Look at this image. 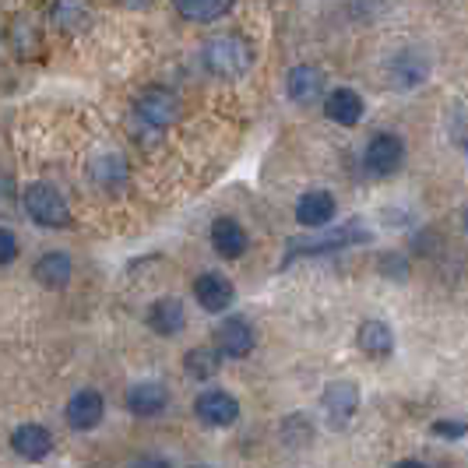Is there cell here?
<instances>
[{
	"instance_id": "8fae6325",
	"label": "cell",
	"mask_w": 468,
	"mask_h": 468,
	"mask_svg": "<svg viewBox=\"0 0 468 468\" xmlns=\"http://www.w3.org/2000/svg\"><path fill=\"white\" fill-rule=\"evenodd\" d=\"M187 324V314H184V303L180 300H173V296H165V300H155V303L148 306V328L155 331V335H180Z\"/></svg>"
},
{
	"instance_id": "6da1fadb",
	"label": "cell",
	"mask_w": 468,
	"mask_h": 468,
	"mask_svg": "<svg viewBox=\"0 0 468 468\" xmlns=\"http://www.w3.org/2000/svg\"><path fill=\"white\" fill-rule=\"evenodd\" d=\"M250 64H254V49L247 39H239L233 32L215 36L205 47V68L218 78H239V74L250 70Z\"/></svg>"
},
{
	"instance_id": "8992f818",
	"label": "cell",
	"mask_w": 468,
	"mask_h": 468,
	"mask_svg": "<svg viewBox=\"0 0 468 468\" xmlns=\"http://www.w3.org/2000/svg\"><path fill=\"white\" fill-rule=\"evenodd\" d=\"M254 328L247 324V321H239V317H229V321H222L218 331H215V349L222 352V356H233V359H243V356H250L254 352Z\"/></svg>"
},
{
	"instance_id": "2e32d148",
	"label": "cell",
	"mask_w": 468,
	"mask_h": 468,
	"mask_svg": "<svg viewBox=\"0 0 468 468\" xmlns=\"http://www.w3.org/2000/svg\"><path fill=\"white\" fill-rule=\"evenodd\" d=\"M296 218H300V226H310V229L328 226L331 218H335V197H331L328 190H310L296 205Z\"/></svg>"
},
{
	"instance_id": "f1b7e54d",
	"label": "cell",
	"mask_w": 468,
	"mask_h": 468,
	"mask_svg": "<svg viewBox=\"0 0 468 468\" xmlns=\"http://www.w3.org/2000/svg\"><path fill=\"white\" fill-rule=\"evenodd\" d=\"M190 468H208V465H190Z\"/></svg>"
},
{
	"instance_id": "7402d4cb",
	"label": "cell",
	"mask_w": 468,
	"mask_h": 468,
	"mask_svg": "<svg viewBox=\"0 0 468 468\" xmlns=\"http://www.w3.org/2000/svg\"><path fill=\"white\" fill-rule=\"evenodd\" d=\"M123 173H127V165L120 163L117 155H106V159H95L92 163V176L99 184H110V187L123 184Z\"/></svg>"
},
{
	"instance_id": "603a6c76",
	"label": "cell",
	"mask_w": 468,
	"mask_h": 468,
	"mask_svg": "<svg viewBox=\"0 0 468 468\" xmlns=\"http://www.w3.org/2000/svg\"><path fill=\"white\" fill-rule=\"evenodd\" d=\"M430 433H433V437H444V441H462V437H468V422L441 420V422H433V426H430Z\"/></svg>"
},
{
	"instance_id": "7a4b0ae2",
	"label": "cell",
	"mask_w": 468,
	"mask_h": 468,
	"mask_svg": "<svg viewBox=\"0 0 468 468\" xmlns=\"http://www.w3.org/2000/svg\"><path fill=\"white\" fill-rule=\"evenodd\" d=\"M25 211L36 226H47V229H64L70 226V208L68 201L49 187V184H32L25 187Z\"/></svg>"
},
{
	"instance_id": "277c9868",
	"label": "cell",
	"mask_w": 468,
	"mask_h": 468,
	"mask_svg": "<svg viewBox=\"0 0 468 468\" xmlns=\"http://www.w3.org/2000/svg\"><path fill=\"white\" fill-rule=\"evenodd\" d=\"M134 113L141 123H152V127H169L173 120L180 117V102L169 89H148L138 95L134 102Z\"/></svg>"
},
{
	"instance_id": "30bf717a",
	"label": "cell",
	"mask_w": 468,
	"mask_h": 468,
	"mask_svg": "<svg viewBox=\"0 0 468 468\" xmlns=\"http://www.w3.org/2000/svg\"><path fill=\"white\" fill-rule=\"evenodd\" d=\"M102 412H106V401L99 391H78L74 399L68 401V422L74 430H95L102 422Z\"/></svg>"
},
{
	"instance_id": "83f0119b",
	"label": "cell",
	"mask_w": 468,
	"mask_h": 468,
	"mask_svg": "<svg viewBox=\"0 0 468 468\" xmlns=\"http://www.w3.org/2000/svg\"><path fill=\"white\" fill-rule=\"evenodd\" d=\"M462 226H465V233H468V205H465V211H462Z\"/></svg>"
},
{
	"instance_id": "ffe728a7",
	"label": "cell",
	"mask_w": 468,
	"mask_h": 468,
	"mask_svg": "<svg viewBox=\"0 0 468 468\" xmlns=\"http://www.w3.org/2000/svg\"><path fill=\"white\" fill-rule=\"evenodd\" d=\"M173 4L187 22H215L233 7L236 0H173Z\"/></svg>"
},
{
	"instance_id": "ac0fdd59",
	"label": "cell",
	"mask_w": 468,
	"mask_h": 468,
	"mask_svg": "<svg viewBox=\"0 0 468 468\" xmlns=\"http://www.w3.org/2000/svg\"><path fill=\"white\" fill-rule=\"evenodd\" d=\"M324 110H328V117L335 123H342V127H352V123H359L363 120V99L359 92H352V89H335L328 95V102H324Z\"/></svg>"
},
{
	"instance_id": "7c38bea8",
	"label": "cell",
	"mask_w": 468,
	"mask_h": 468,
	"mask_svg": "<svg viewBox=\"0 0 468 468\" xmlns=\"http://www.w3.org/2000/svg\"><path fill=\"white\" fill-rule=\"evenodd\" d=\"M165 405H169V391L159 380H144V384H134L127 391V409L134 416H159Z\"/></svg>"
},
{
	"instance_id": "484cf974",
	"label": "cell",
	"mask_w": 468,
	"mask_h": 468,
	"mask_svg": "<svg viewBox=\"0 0 468 468\" xmlns=\"http://www.w3.org/2000/svg\"><path fill=\"white\" fill-rule=\"evenodd\" d=\"M123 4H127V7H134V11H141V7H148L152 0H123Z\"/></svg>"
},
{
	"instance_id": "9c48e42d",
	"label": "cell",
	"mask_w": 468,
	"mask_h": 468,
	"mask_svg": "<svg viewBox=\"0 0 468 468\" xmlns=\"http://www.w3.org/2000/svg\"><path fill=\"white\" fill-rule=\"evenodd\" d=\"M194 412L205 426H233L236 416H239V405L226 391H205L201 399L194 401Z\"/></svg>"
},
{
	"instance_id": "d4e9b609",
	"label": "cell",
	"mask_w": 468,
	"mask_h": 468,
	"mask_svg": "<svg viewBox=\"0 0 468 468\" xmlns=\"http://www.w3.org/2000/svg\"><path fill=\"white\" fill-rule=\"evenodd\" d=\"M131 468H169V462L165 458H138Z\"/></svg>"
},
{
	"instance_id": "5b68a950",
	"label": "cell",
	"mask_w": 468,
	"mask_h": 468,
	"mask_svg": "<svg viewBox=\"0 0 468 468\" xmlns=\"http://www.w3.org/2000/svg\"><path fill=\"white\" fill-rule=\"evenodd\" d=\"M405 159V144H401L399 134H377L370 144H367V155H363V163L367 169L374 173V176H388V173H395Z\"/></svg>"
},
{
	"instance_id": "9a60e30c",
	"label": "cell",
	"mask_w": 468,
	"mask_h": 468,
	"mask_svg": "<svg viewBox=\"0 0 468 468\" xmlns=\"http://www.w3.org/2000/svg\"><path fill=\"white\" fill-rule=\"evenodd\" d=\"M285 89H289V99L310 102L324 89V70L314 68V64H296V68L289 70V78H285Z\"/></svg>"
},
{
	"instance_id": "52a82bcc",
	"label": "cell",
	"mask_w": 468,
	"mask_h": 468,
	"mask_svg": "<svg viewBox=\"0 0 468 468\" xmlns=\"http://www.w3.org/2000/svg\"><path fill=\"white\" fill-rule=\"evenodd\" d=\"M194 296L208 314H222L226 306L233 303V282L226 275H218V271H205L194 282Z\"/></svg>"
},
{
	"instance_id": "e0dca14e",
	"label": "cell",
	"mask_w": 468,
	"mask_h": 468,
	"mask_svg": "<svg viewBox=\"0 0 468 468\" xmlns=\"http://www.w3.org/2000/svg\"><path fill=\"white\" fill-rule=\"evenodd\" d=\"M356 342H359V349L367 352L370 359H384V356L395 352V331L388 328L384 321H367L359 328V335H356Z\"/></svg>"
},
{
	"instance_id": "d6986e66",
	"label": "cell",
	"mask_w": 468,
	"mask_h": 468,
	"mask_svg": "<svg viewBox=\"0 0 468 468\" xmlns=\"http://www.w3.org/2000/svg\"><path fill=\"white\" fill-rule=\"evenodd\" d=\"M36 282H43L47 289H64L70 282V258L60 250H49L36 261Z\"/></svg>"
},
{
	"instance_id": "5bb4252c",
	"label": "cell",
	"mask_w": 468,
	"mask_h": 468,
	"mask_svg": "<svg viewBox=\"0 0 468 468\" xmlns=\"http://www.w3.org/2000/svg\"><path fill=\"white\" fill-rule=\"evenodd\" d=\"M211 247L229 261L243 258L247 254V233H243V226L233 222V218H215V226H211Z\"/></svg>"
},
{
	"instance_id": "3957f363",
	"label": "cell",
	"mask_w": 468,
	"mask_h": 468,
	"mask_svg": "<svg viewBox=\"0 0 468 468\" xmlns=\"http://www.w3.org/2000/svg\"><path fill=\"white\" fill-rule=\"evenodd\" d=\"M363 239H370V233H367L359 222H349V226H338V229H328V233L292 239V243H289V250H285V261L306 258V254H331V250H342V247H349V243H363Z\"/></svg>"
},
{
	"instance_id": "4fadbf2b",
	"label": "cell",
	"mask_w": 468,
	"mask_h": 468,
	"mask_svg": "<svg viewBox=\"0 0 468 468\" xmlns=\"http://www.w3.org/2000/svg\"><path fill=\"white\" fill-rule=\"evenodd\" d=\"M11 447L28 458V462H39V458H47L49 451H53V437H49L47 426H36V422H25L15 430V437H11Z\"/></svg>"
},
{
	"instance_id": "ba28073f",
	"label": "cell",
	"mask_w": 468,
	"mask_h": 468,
	"mask_svg": "<svg viewBox=\"0 0 468 468\" xmlns=\"http://www.w3.org/2000/svg\"><path fill=\"white\" fill-rule=\"evenodd\" d=\"M321 405L328 412L331 426H346L352 420V412H356V405H359V388L352 380H335V384H328Z\"/></svg>"
},
{
	"instance_id": "4316f807",
	"label": "cell",
	"mask_w": 468,
	"mask_h": 468,
	"mask_svg": "<svg viewBox=\"0 0 468 468\" xmlns=\"http://www.w3.org/2000/svg\"><path fill=\"white\" fill-rule=\"evenodd\" d=\"M395 468H426V465H422V462H399Z\"/></svg>"
},
{
	"instance_id": "44dd1931",
	"label": "cell",
	"mask_w": 468,
	"mask_h": 468,
	"mask_svg": "<svg viewBox=\"0 0 468 468\" xmlns=\"http://www.w3.org/2000/svg\"><path fill=\"white\" fill-rule=\"evenodd\" d=\"M218 367H222V352L218 349H190L187 359H184V370H187L194 380H211V377L218 374Z\"/></svg>"
},
{
	"instance_id": "cb8c5ba5",
	"label": "cell",
	"mask_w": 468,
	"mask_h": 468,
	"mask_svg": "<svg viewBox=\"0 0 468 468\" xmlns=\"http://www.w3.org/2000/svg\"><path fill=\"white\" fill-rule=\"evenodd\" d=\"M18 258V239L11 229H0V264H11Z\"/></svg>"
}]
</instances>
